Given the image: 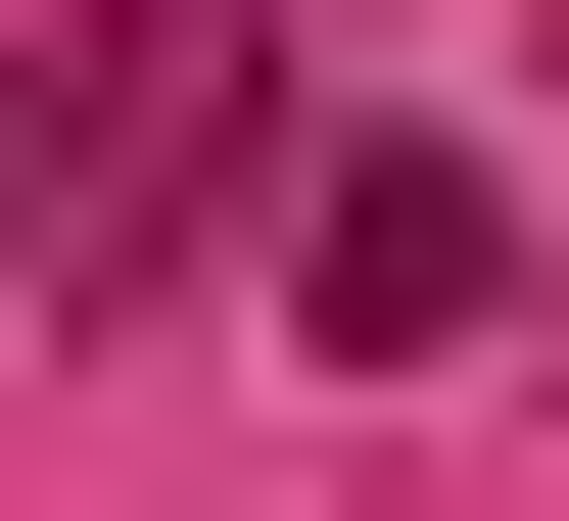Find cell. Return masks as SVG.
<instances>
[{
    "instance_id": "7a4b0ae2",
    "label": "cell",
    "mask_w": 569,
    "mask_h": 521,
    "mask_svg": "<svg viewBox=\"0 0 569 521\" xmlns=\"http://www.w3.org/2000/svg\"><path fill=\"white\" fill-rule=\"evenodd\" d=\"M475 284H522V190H475V142H284V332H332V380H427Z\"/></svg>"
},
{
    "instance_id": "6da1fadb",
    "label": "cell",
    "mask_w": 569,
    "mask_h": 521,
    "mask_svg": "<svg viewBox=\"0 0 569 521\" xmlns=\"http://www.w3.org/2000/svg\"><path fill=\"white\" fill-rule=\"evenodd\" d=\"M0 238L48 284H190L238 238V0H96V48H48V96H0Z\"/></svg>"
}]
</instances>
